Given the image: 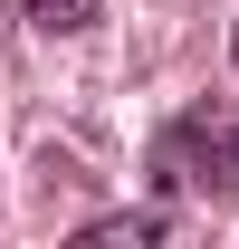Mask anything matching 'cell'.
Wrapping results in <instances>:
<instances>
[{
	"mask_svg": "<svg viewBox=\"0 0 239 249\" xmlns=\"http://www.w3.org/2000/svg\"><path fill=\"white\" fill-rule=\"evenodd\" d=\"M153 182L182 201H239V96H201L153 134Z\"/></svg>",
	"mask_w": 239,
	"mask_h": 249,
	"instance_id": "obj_1",
	"label": "cell"
},
{
	"mask_svg": "<svg viewBox=\"0 0 239 249\" xmlns=\"http://www.w3.org/2000/svg\"><path fill=\"white\" fill-rule=\"evenodd\" d=\"M86 240H172V220L163 211H105V220H86Z\"/></svg>",
	"mask_w": 239,
	"mask_h": 249,
	"instance_id": "obj_2",
	"label": "cell"
},
{
	"mask_svg": "<svg viewBox=\"0 0 239 249\" xmlns=\"http://www.w3.org/2000/svg\"><path fill=\"white\" fill-rule=\"evenodd\" d=\"M19 10H29V19H38V29H96V10H105V0H19Z\"/></svg>",
	"mask_w": 239,
	"mask_h": 249,
	"instance_id": "obj_3",
	"label": "cell"
}]
</instances>
